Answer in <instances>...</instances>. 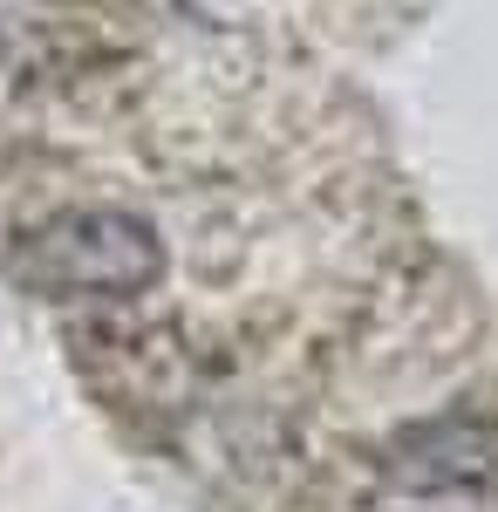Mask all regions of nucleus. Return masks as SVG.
<instances>
[{"label":"nucleus","instance_id":"nucleus-1","mask_svg":"<svg viewBox=\"0 0 498 512\" xmlns=\"http://www.w3.org/2000/svg\"><path fill=\"white\" fill-rule=\"evenodd\" d=\"M164 267V233L130 205H62L0 246V274L28 301H144Z\"/></svg>","mask_w":498,"mask_h":512},{"label":"nucleus","instance_id":"nucleus-2","mask_svg":"<svg viewBox=\"0 0 498 512\" xmlns=\"http://www.w3.org/2000/svg\"><path fill=\"white\" fill-rule=\"evenodd\" d=\"M383 478L410 499H478L498 492V417L444 410L383 444Z\"/></svg>","mask_w":498,"mask_h":512}]
</instances>
